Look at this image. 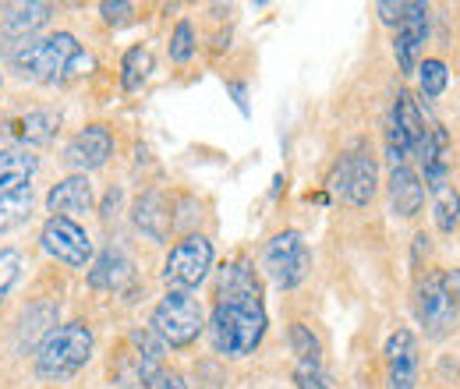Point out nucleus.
Here are the masks:
<instances>
[{
	"mask_svg": "<svg viewBox=\"0 0 460 389\" xmlns=\"http://www.w3.org/2000/svg\"><path fill=\"white\" fill-rule=\"evenodd\" d=\"M294 383H297V389H333L330 376L323 372V365H312V361H297L294 365Z\"/></svg>",
	"mask_w": 460,
	"mask_h": 389,
	"instance_id": "30",
	"label": "nucleus"
},
{
	"mask_svg": "<svg viewBox=\"0 0 460 389\" xmlns=\"http://www.w3.org/2000/svg\"><path fill=\"white\" fill-rule=\"evenodd\" d=\"M128 279H131V259L120 248H107L89 266V287H96V290H120Z\"/></svg>",
	"mask_w": 460,
	"mask_h": 389,
	"instance_id": "20",
	"label": "nucleus"
},
{
	"mask_svg": "<svg viewBox=\"0 0 460 389\" xmlns=\"http://www.w3.org/2000/svg\"><path fill=\"white\" fill-rule=\"evenodd\" d=\"M390 124L403 135V142L411 146V156H421L425 142H429V124L418 111V103L411 100V93H397V103L390 113Z\"/></svg>",
	"mask_w": 460,
	"mask_h": 389,
	"instance_id": "16",
	"label": "nucleus"
},
{
	"mask_svg": "<svg viewBox=\"0 0 460 389\" xmlns=\"http://www.w3.org/2000/svg\"><path fill=\"white\" fill-rule=\"evenodd\" d=\"M135 226L142 234H149L153 241H167L173 226L171 217V202L164 199V191H146L138 202H135Z\"/></svg>",
	"mask_w": 460,
	"mask_h": 389,
	"instance_id": "17",
	"label": "nucleus"
},
{
	"mask_svg": "<svg viewBox=\"0 0 460 389\" xmlns=\"http://www.w3.org/2000/svg\"><path fill=\"white\" fill-rule=\"evenodd\" d=\"M425 40H429V7L425 4H411L403 22L397 25V36H394V57H397L403 75L418 71Z\"/></svg>",
	"mask_w": 460,
	"mask_h": 389,
	"instance_id": "12",
	"label": "nucleus"
},
{
	"mask_svg": "<svg viewBox=\"0 0 460 389\" xmlns=\"http://www.w3.org/2000/svg\"><path fill=\"white\" fill-rule=\"evenodd\" d=\"M93 326L89 323H60L43 336V343L36 347V376L47 383H64L71 376H78L89 358H93Z\"/></svg>",
	"mask_w": 460,
	"mask_h": 389,
	"instance_id": "3",
	"label": "nucleus"
},
{
	"mask_svg": "<svg viewBox=\"0 0 460 389\" xmlns=\"http://www.w3.org/2000/svg\"><path fill=\"white\" fill-rule=\"evenodd\" d=\"M407 7H411V4H394V0H383V4H376L379 18H383L386 25H401L403 14H407Z\"/></svg>",
	"mask_w": 460,
	"mask_h": 389,
	"instance_id": "33",
	"label": "nucleus"
},
{
	"mask_svg": "<svg viewBox=\"0 0 460 389\" xmlns=\"http://www.w3.org/2000/svg\"><path fill=\"white\" fill-rule=\"evenodd\" d=\"M266 305L262 287L248 259H230L217 273V305L209 319L213 347L224 358H248L266 336Z\"/></svg>",
	"mask_w": 460,
	"mask_h": 389,
	"instance_id": "1",
	"label": "nucleus"
},
{
	"mask_svg": "<svg viewBox=\"0 0 460 389\" xmlns=\"http://www.w3.org/2000/svg\"><path fill=\"white\" fill-rule=\"evenodd\" d=\"M40 160L29 149H0V199L32 188Z\"/></svg>",
	"mask_w": 460,
	"mask_h": 389,
	"instance_id": "15",
	"label": "nucleus"
},
{
	"mask_svg": "<svg viewBox=\"0 0 460 389\" xmlns=\"http://www.w3.org/2000/svg\"><path fill=\"white\" fill-rule=\"evenodd\" d=\"M390 206L397 217H418L425 206V184L411 167H397L390 173Z\"/></svg>",
	"mask_w": 460,
	"mask_h": 389,
	"instance_id": "18",
	"label": "nucleus"
},
{
	"mask_svg": "<svg viewBox=\"0 0 460 389\" xmlns=\"http://www.w3.org/2000/svg\"><path fill=\"white\" fill-rule=\"evenodd\" d=\"M93 206H96V195H93V181H89L85 173L64 177V181H58V184L50 188V195H47V213H50V217H67V220H75V217L93 213Z\"/></svg>",
	"mask_w": 460,
	"mask_h": 389,
	"instance_id": "14",
	"label": "nucleus"
},
{
	"mask_svg": "<svg viewBox=\"0 0 460 389\" xmlns=\"http://www.w3.org/2000/svg\"><path fill=\"white\" fill-rule=\"evenodd\" d=\"M0 85H4V75H0Z\"/></svg>",
	"mask_w": 460,
	"mask_h": 389,
	"instance_id": "35",
	"label": "nucleus"
},
{
	"mask_svg": "<svg viewBox=\"0 0 460 389\" xmlns=\"http://www.w3.org/2000/svg\"><path fill=\"white\" fill-rule=\"evenodd\" d=\"M418 368H421L418 340L411 330H397L386 340V383H390V389H414L418 386Z\"/></svg>",
	"mask_w": 460,
	"mask_h": 389,
	"instance_id": "13",
	"label": "nucleus"
},
{
	"mask_svg": "<svg viewBox=\"0 0 460 389\" xmlns=\"http://www.w3.org/2000/svg\"><path fill=\"white\" fill-rule=\"evenodd\" d=\"M153 75V50L149 47H131L120 60V85L124 93H138Z\"/></svg>",
	"mask_w": 460,
	"mask_h": 389,
	"instance_id": "23",
	"label": "nucleus"
},
{
	"mask_svg": "<svg viewBox=\"0 0 460 389\" xmlns=\"http://www.w3.org/2000/svg\"><path fill=\"white\" fill-rule=\"evenodd\" d=\"M376 184H379V170H376V160L368 156L365 146L347 153L344 160L333 167V177H330V188L354 209H361L376 199Z\"/></svg>",
	"mask_w": 460,
	"mask_h": 389,
	"instance_id": "9",
	"label": "nucleus"
},
{
	"mask_svg": "<svg viewBox=\"0 0 460 389\" xmlns=\"http://www.w3.org/2000/svg\"><path fill=\"white\" fill-rule=\"evenodd\" d=\"M50 14H54L50 4H18V7H11V11L0 18V32H4L7 40L22 43V40H29L36 29H43V25L50 22Z\"/></svg>",
	"mask_w": 460,
	"mask_h": 389,
	"instance_id": "19",
	"label": "nucleus"
},
{
	"mask_svg": "<svg viewBox=\"0 0 460 389\" xmlns=\"http://www.w3.org/2000/svg\"><path fill=\"white\" fill-rule=\"evenodd\" d=\"M7 131L11 138H18L22 146H43L54 138L58 131V113H47V111H29L14 120H7Z\"/></svg>",
	"mask_w": 460,
	"mask_h": 389,
	"instance_id": "21",
	"label": "nucleus"
},
{
	"mask_svg": "<svg viewBox=\"0 0 460 389\" xmlns=\"http://www.w3.org/2000/svg\"><path fill=\"white\" fill-rule=\"evenodd\" d=\"M32 202H36L32 188L0 199V234H7V230H14V226H22V223L29 220L32 217Z\"/></svg>",
	"mask_w": 460,
	"mask_h": 389,
	"instance_id": "24",
	"label": "nucleus"
},
{
	"mask_svg": "<svg viewBox=\"0 0 460 389\" xmlns=\"http://www.w3.org/2000/svg\"><path fill=\"white\" fill-rule=\"evenodd\" d=\"M290 350L297 354V361H312V365H323V350H319V340L308 326L294 323L290 326Z\"/></svg>",
	"mask_w": 460,
	"mask_h": 389,
	"instance_id": "28",
	"label": "nucleus"
},
{
	"mask_svg": "<svg viewBox=\"0 0 460 389\" xmlns=\"http://www.w3.org/2000/svg\"><path fill=\"white\" fill-rule=\"evenodd\" d=\"M93 57L82 50V43L71 32H54L43 40H29L11 54V71L25 82H67L93 71Z\"/></svg>",
	"mask_w": 460,
	"mask_h": 389,
	"instance_id": "2",
	"label": "nucleus"
},
{
	"mask_svg": "<svg viewBox=\"0 0 460 389\" xmlns=\"http://www.w3.org/2000/svg\"><path fill=\"white\" fill-rule=\"evenodd\" d=\"M111 156H114V135L107 124H85L64 149V164L78 173L100 170Z\"/></svg>",
	"mask_w": 460,
	"mask_h": 389,
	"instance_id": "11",
	"label": "nucleus"
},
{
	"mask_svg": "<svg viewBox=\"0 0 460 389\" xmlns=\"http://www.w3.org/2000/svg\"><path fill=\"white\" fill-rule=\"evenodd\" d=\"M262 270L280 290H294L312 273V252L297 230H280L262 248Z\"/></svg>",
	"mask_w": 460,
	"mask_h": 389,
	"instance_id": "5",
	"label": "nucleus"
},
{
	"mask_svg": "<svg viewBox=\"0 0 460 389\" xmlns=\"http://www.w3.org/2000/svg\"><path fill=\"white\" fill-rule=\"evenodd\" d=\"M213 270V241L202 234H188L167 252L164 262V283L171 290H195Z\"/></svg>",
	"mask_w": 460,
	"mask_h": 389,
	"instance_id": "7",
	"label": "nucleus"
},
{
	"mask_svg": "<svg viewBox=\"0 0 460 389\" xmlns=\"http://www.w3.org/2000/svg\"><path fill=\"white\" fill-rule=\"evenodd\" d=\"M40 241H43L50 259H58V262L71 266V270H85L93 262V241H89L85 226L78 220L47 217L43 230H40Z\"/></svg>",
	"mask_w": 460,
	"mask_h": 389,
	"instance_id": "10",
	"label": "nucleus"
},
{
	"mask_svg": "<svg viewBox=\"0 0 460 389\" xmlns=\"http://www.w3.org/2000/svg\"><path fill=\"white\" fill-rule=\"evenodd\" d=\"M135 389H188V386H184V379H181L177 372H171V368H156L153 376H146Z\"/></svg>",
	"mask_w": 460,
	"mask_h": 389,
	"instance_id": "31",
	"label": "nucleus"
},
{
	"mask_svg": "<svg viewBox=\"0 0 460 389\" xmlns=\"http://www.w3.org/2000/svg\"><path fill=\"white\" fill-rule=\"evenodd\" d=\"M131 11H135L131 4H100V14L107 25H124L131 18Z\"/></svg>",
	"mask_w": 460,
	"mask_h": 389,
	"instance_id": "32",
	"label": "nucleus"
},
{
	"mask_svg": "<svg viewBox=\"0 0 460 389\" xmlns=\"http://www.w3.org/2000/svg\"><path fill=\"white\" fill-rule=\"evenodd\" d=\"M58 326V305L54 301H47V305H29V312L22 315V326H18V343L22 347H40L43 343V336L50 333Z\"/></svg>",
	"mask_w": 460,
	"mask_h": 389,
	"instance_id": "22",
	"label": "nucleus"
},
{
	"mask_svg": "<svg viewBox=\"0 0 460 389\" xmlns=\"http://www.w3.org/2000/svg\"><path fill=\"white\" fill-rule=\"evenodd\" d=\"M418 78H421V96H425V100H439L443 89H447L450 71H447L443 60L432 57V60H421V64H418Z\"/></svg>",
	"mask_w": 460,
	"mask_h": 389,
	"instance_id": "26",
	"label": "nucleus"
},
{
	"mask_svg": "<svg viewBox=\"0 0 460 389\" xmlns=\"http://www.w3.org/2000/svg\"><path fill=\"white\" fill-rule=\"evenodd\" d=\"M432 213H436V226H439L443 234H454V226L460 223V195H457V188L443 184V188L436 191V206H432Z\"/></svg>",
	"mask_w": 460,
	"mask_h": 389,
	"instance_id": "25",
	"label": "nucleus"
},
{
	"mask_svg": "<svg viewBox=\"0 0 460 389\" xmlns=\"http://www.w3.org/2000/svg\"><path fill=\"white\" fill-rule=\"evenodd\" d=\"M414 315L418 323L425 326L429 336H447L457 323V301L450 294V283L443 270H432L429 277L418 283V294H414Z\"/></svg>",
	"mask_w": 460,
	"mask_h": 389,
	"instance_id": "8",
	"label": "nucleus"
},
{
	"mask_svg": "<svg viewBox=\"0 0 460 389\" xmlns=\"http://www.w3.org/2000/svg\"><path fill=\"white\" fill-rule=\"evenodd\" d=\"M164 343L153 336V330H135L120 340L114 354H111V379L114 386H138L146 376H153L160 365Z\"/></svg>",
	"mask_w": 460,
	"mask_h": 389,
	"instance_id": "6",
	"label": "nucleus"
},
{
	"mask_svg": "<svg viewBox=\"0 0 460 389\" xmlns=\"http://www.w3.org/2000/svg\"><path fill=\"white\" fill-rule=\"evenodd\" d=\"M153 336L167 347H191L199 333L206 330V312L191 290H167L164 301L153 308Z\"/></svg>",
	"mask_w": 460,
	"mask_h": 389,
	"instance_id": "4",
	"label": "nucleus"
},
{
	"mask_svg": "<svg viewBox=\"0 0 460 389\" xmlns=\"http://www.w3.org/2000/svg\"><path fill=\"white\" fill-rule=\"evenodd\" d=\"M18 279H22V252L18 248H0V305L11 297Z\"/></svg>",
	"mask_w": 460,
	"mask_h": 389,
	"instance_id": "27",
	"label": "nucleus"
},
{
	"mask_svg": "<svg viewBox=\"0 0 460 389\" xmlns=\"http://www.w3.org/2000/svg\"><path fill=\"white\" fill-rule=\"evenodd\" d=\"M447 283H450V294H454L457 312H460V270H450V273H447Z\"/></svg>",
	"mask_w": 460,
	"mask_h": 389,
	"instance_id": "34",
	"label": "nucleus"
},
{
	"mask_svg": "<svg viewBox=\"0 0 460 389\" xmlns=\"http://www.w3.org/2000/svg\"><path fill=\"white\" fill-rule=\"evenodd\" d=\"M191 54H195V29L188 22H177L171 36V60L173 64H188Z\"/></svg>",
	"mask_w": 460,
	"mask_h": 389,
	"instance_id": "29",
	"label": "nucleus"
}]
</instances>
